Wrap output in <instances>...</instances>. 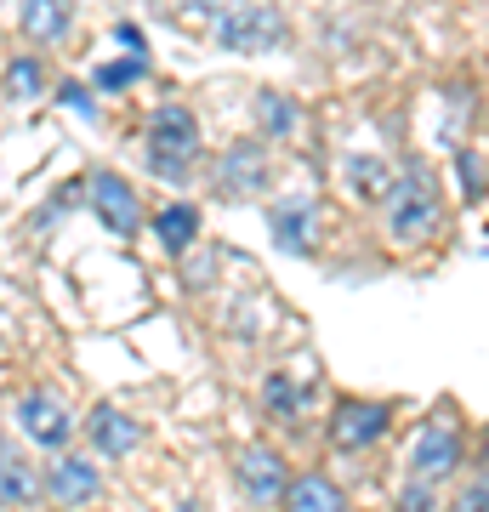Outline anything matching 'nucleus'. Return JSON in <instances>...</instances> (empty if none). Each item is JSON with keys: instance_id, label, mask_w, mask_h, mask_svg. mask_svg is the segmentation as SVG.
<instances>
[{"instance_id": "obj_13", "label": "nucleus", "mask_w": 489, "mask_h": 512, "mask_svg": "<svg viewBox=\"0 0 489 512\" xmlns=\"http://www.w3.org/2000/svg\"><path fill=\"white\" fill-rule=\"evenodd\" d=\"M18 29L35 46H63L74 29V6L69 0H23L18 6Z\"/></svg>"}, {"instance_id": "obj_1", "label": "nucleus", "mask_w": 489, "mask_h": 512, "mask_svg": "<svg viewBox=\"0 0 489 512\" xmlns=\"http://www.w3.org/2000/svg\"><path fill=\"white\" fill-rule=\"evenodd\" d=\"M381 217H387V239L393 245H427L444 222V194H438V177L427 165H404L393 177V194L381 200Z\"/></svg>"}, {"instance_id": "obj_20", "label": "nucleus", "mask_w": 489, "mask_h": 512, "mask_svg": "<svg viewBox=\"0 0 489 512\" xmlns=\"http://www.w3.org/2000/svg\"><path fill=\"white\" fill-rule=\"evenodd\" d=\"M262 410H268L273 421H296L302 410H308V393H302V382H296V376L273 370L268 382H262Z\"/></svg>"}, {"instance_id": "obj_26", "label": "nucleus", "mask_w": 489, "mask_h": 512, "mask_svg": "<svg viewBox=\"0 0 489 512\" xmlns=\"http://www.w3.org/2000/svg\"><path fill=\"white\" fill-rule=\"evenodd\" d=\"M478 484H489V467H484V478H478Z\"/></svg>"}, {"instance_id": "obj_3", "label": "nucleus", "mask_w": 489, "mask_h": 512, "mask_svg": "<svg viewBox=\"0 0 489 512\" xmlns=\"http://www.w3.org/2000/svg\"><path fill=\"white\" fill-rule=\"evenodd\" d=\"M211 35H217L222 52H239V57L273 52V46H285V12L268 6V0H228L211 18Z\"/></svg>"}, {"instance_id": "obj_23", "label": "nucleus", "mask_w": 489, "mask_h": 512, "mask_svg": "<svg viewBox=\"0 0 489 512\" xmlns=\"http://www.w3.org/2000/svg\"><path fill=\"white\" fill-rule=\"evenodd\" d=\"M450 512H489V484H467V490H455Z\"/></svg>"}, {"instance_id": "obj_7", "label": "nucleus", "mask_w": 489, "mask_h": 512, "mask_svg": "<svg viewBox=\"0 0 489 512\" xmlns=\"http://www.w3.org/2000/svg\"><path fill=\"white\" fill-rule=\"evenodd\" d=\"M40 495L57 501L63 512L91 507V501L103 495V467H97V456H74V450L52 456L46 461V473H40Z\"/></svg>"}, {"instance_id": "obj_18", "label": "nucleus", "mask_w": 489, "mask_h": 512, "mask_svg": "<svg viewBox=\"0 0 489 512\" xmlns=\"http://www.w3.org/2000/svg\"><path fill=\"white\" fill-rule=\"evenodd\" d=\"M6 97L12 103H40V97L52 92V69H46V57H35V52H23V57H12L6 63Z\"/></svg>"}, {"instance_id": "obj_9", "label": "nucleus", "mask_w": 489, "mask_h": 512, "mask_svg": "<svg viewBox=\"0 0 489 512\" xmlns=\"http://www.w3.org/2000/svg\"><path fill=\"white\" fill-rule=\"evenodd\" d=\"M234 484L251 507H279L285 490H290V467L273 444H251V450H239V461H234Z\"/></svg>"}, {"instance_id": "obj_15", "label": "nucleus", "mask_w": 489, "mask_h": 512, "mask_svg": "<svg viewBox=\"0 0 489 512\" xmlns=\"http://www.w3.org/2000/svg\"><path fill=\"white\" fill-rule=\"evenodd\" d=\"M279 507L285 512H347V490L330 473H302V478H290Z\"/></svg>"}, {"instance_id": "obj_8", "label": "nucleus", "mask_w": 489, "mask_h": 512, "mask_svg": "<svg viewBox=\"0 0 489 512\" xmlns=\"http://www.w3.org/2000/svg\"><path fill=\"white\" fill-rule=\"evenodd\" d=\"M268 177H273V165L268 154H262V143H228L222 148V160L211 165V183H217L222 200H256V194H268Z\"/></svg>"}, {"instance_id": "obj_5", "label": "nucleus", "mask_w": 489, "mask_h": 512, "mask_svg": "<svg viewBox=\"0 0 489 512\" xmlns=\"http://www.w3.org/2000/svg\"><path fill=\"white\" fill-rule=\"evenodd\" d=\"M86 211L103 222L114 239L143 234V200H137V188H131L120 171H109V165H97V171L86 177Z\"/></svg>"}, {"instance_id": "obj_6", "label": "nucleus", "mask_w": 489, "mask_h": 512, "mask_svg": "<svg viewBox=\"0 0 489 512\" xmlns=\"http://www.w3.org/2000/svg\"><path fill=\"white\" fill-rule=\"evenodd\" d=\"M18 427H23V439L35 444V450H46V456H63V450L80 439L69 404L57 399L52 387H29V393H23L18 399Z\"/></svg>"}, {"instance_id": "obj_21", "label": "nucleus", "mask_w": 489, "mask_h": 512, "mask_svg": "<svg viewBox=\"0 0 489 512\" xmlns=\"http://www.w3.org/2000/svg\"><path fill=\"white\" fill-rule=\"evenodd\" d=\"M143 57H109V63H97L91 69V92H103V97H114V92H126V86H137L143 80Z\"/></svg>"}, {"instance_id": "obj_17", "label": "nucleus", "mask_w": 489, "mask_h": 512, "mask_svg": "<svg viewBox=\"0 0 489 512\" xmlns=\"http://www.w3.org/2000/svg\"><path fill=\"white\" fill-rule=\"evenodd\" d=\"M296 126H302V109H296V97L273 92V86H262L256 92V131L268 137V143H285V137H296Z\"/></svg>"}, {"instance_id": "obj_4", "label": "nucleus", "mask_w": 489, "mask_h": 512, "mask_svg": "<svg viewBox=\"0 0 489 512\" xmlns=\"http://www.w3.org/2000/svg\"><path fill=\"white\" fill-rule=\"evenodd\" d=\"M393 427V404L381 399H336L330 404V421H325V444L342 450V456H364L376 450Z\"/></svg>"}, {"instance_id": "obj_10", "label": "nucleus", "mask_w": 489, "mask_h": 512, "mask_svg": "<svg viewBox=\"0 0 489 512\" xmlns=\"http://www.w3.org/2000/svg\"><path fill=\"white\" fill-rule=\"evenodd\" d=\"M80 439L91 444L97 461H126V456H137V444H143V421L126 416L120 404H91L86 421H80Z\"/></svg>"}, {"instance_id": "obj_2", "label": "nucleus", "mask_w": 489, "mask_h": 512, "mask_svg": "<svg viewBox=\"0 0 489 512\" xmlns=\"http://www.w3.org/2000/svg\"><path fill=\"white\" fill-rule=\"evenodd\" d=\"M148 171L160 183H194L200 177V160H205V137H200V120L182 109V103H165V109L148 114Z\"/></svg>"}, {"instance_id": "obj_24", "label": "nucleus", "mask_w": 489, "mask_h": 512, "mask_svg": "<svg viewBox=\"0 0 489 512\" xmlns=\"http://www.w3.org/2000/svg\"><path fill=\"white\" fill-rule=\"evenodd\" d=\"M455 165H461V188H467V194H484V177H489L484 160H478V154H461Z\"/></svg>"}, {"instance_id": "obj_11", "label": "nucleus", "mask_w": 489, "mask_h": 512, "mask_svg": "<svg viewBox=\"0 0 489 512\" xmlns=\"http://www.w3.org/2000/svg\"><path fill=\"white\" fill-rule=\"evenodd\" d=\"M461 456H467V439L455 433L450 421H433V427H421L416 444H410V478L444 484V478L461 467Z\"/></svg>"}, {"instance_id": "obj_22", "label": "nucleus", "mask_w": 489, "mask_h": 512, "mask_svg": "<svg viewBox=\"0 0 489 512\" xmlns=\"http://www.w3.org/2000/svg\"><path fill=\"white\" fill-rule=\"evenodd\" d=\"M399 512H438V484L410 478V484L399 490Z\"/></svg>"}, {"instance_id": "obj_25", "label": "nucleus", "mask_w": 489, "mask_h": 512, "mask_svg": "<svg viewBox=\"0 0 489 512\" xmlns=\"http://www.w3.org/2000/svg\"><path fill=\"white\" fill-rule=\"evenodd\" d=\"M57 97H63V103H69L74 114H91V92H86V86H63Z\"/></svg>"}, {"instance_id": "obj_12", "label": "nucleus", "mask_w": 489, "mask_h": 512, "mask_svg": "<svg viewBox=\"0 0 489 512\" xmlns=\"http://www.w3.org/2000/svg\"><path fill=\"white\" fill-rule=\"evenodd\" d=\"M40 495V473L35 461L23 456L12 439H0V512H18Z\"/></svg>"}, {"instance_id": "obj_14", "label": "nucleus", "mask_w": 489, "mask_h": 512, "mask_svg": "<svg viewBox=\"0 0 489 512\" xmlns=\"http://www.w3.org/2000/svg\"><path fill=\"white\" fill-rule=\"evenodd\" d=\"M268 228H273V245L290 256H313V205L308 200H279L268 211Z\"/></svg>"}, {"instance_id": "obj_19", "label": "nucleus", "mask_w": 489, "mask_h": 512, "mask_svg": "<svg viewBox=\"0 0 489 512\" xmlns=\"http://www.w3.org/2000/svg\"><path fill=\"white\" fill-rule=\"evenodd\" d=\"M347 188H353L359 200L381 205L387 194H393V165L376 160V154H353V160H347Z\"/></svg>"}, {"instance_id": "obj_16", "label": "nucleus", "mask_w": 489, "mask_h": 512, "mask_svg": "<svg viewBox=\"0 0 489 512\" xmlns=\"http://www.w3.org/2000/svg\"><path fill=\"white\" fill-rule=\"evenodd\" d=\"M154 239H160L171 256H188L194 245H200V205H165V211H154Z\"/></svg>"}]
</instances>
